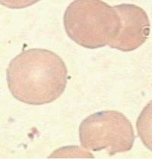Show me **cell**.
I'll return each mask as SVG.
<instances>
[{
	"mask_svg": "<svg viewBox=\"0 0 152 159\" xmlns=\"http://www.w3.org/2000/svg\"><path fill=\"white\" fill-rule=\"evenodd\" d=\"M6 78L13 97L25 104L42 105L53 102L64 92L68 71L57 54L30 49L11 61Z\"/></svg>",
	"mask_w": 152,
	"mask_h": 159,
	"instance_id": "cell-1",
	"label": "cell"
},
{
	"mask_svg": "<svg viewBox=\"0 0 152 159\" xmlns=\"http://www.w3.org/2000/svg\"><path fill=\"white\" fill-rule=\"evenodd\" d=\"M63 21L69 38L87 49L109 45L120 29L116 10L101 0H75L65 10Z\"/></svg>",
	"mask_w": 152,
	"mask_h": 159,
	"instance_id": "cell-2",
	"label": "cell"
},
{
	"mask_svg": "<svg viewBox=\"0 0 152 159\" xmlns=\"http://www.w3.org/2000/svg\"><path fill=\"white\" fill-rule=\"evenodd\" d=\"M81 145L94 152L106 150L110 155L129 152L135 135L131 123L116 111L97 112L84 119L79 127Z\"/></svg>",
	"mask_w": 152,
	"mask_h": 159,
	"instance_id": "cell-3",
	"label": "cell"
},
{
	"mask_svg": "<svg viewBox=\"0 0 152 159\" xmlns=\"http://www.w3.org/2000/svg\"><path fill=\"white\" fill-rule=\"evenodd\" d=\"M114 8L120 18V29L110 47L123 52L136 50L146 40L149 33L146 13L132 4H121Z\"/></svg>",
	"mask_w": 152,
	"mask_h": 159,
	"instance_id": "cell-4",
	"label": "cell"
},
{
	"mask_svg": "<svg viewBox=\"0 0 152 159\" xmlns=\"http://www.w3.org/2000/svg\"><path fill=\"white\" fill-rule=\"evenodd\" d=\"M40 0H1V4L10 8H24L35 4Z\"/></svg>",
	"mask_w": 152,
	"mask_h": 159,
	"instance_id": "cell-5",
	"label": "cell"
}]
</instances>
